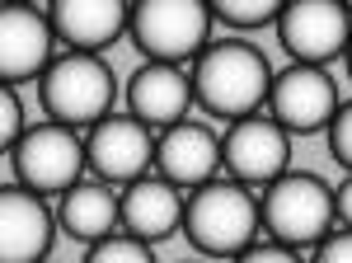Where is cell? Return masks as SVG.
<instances>
[{"label":"cell","instance_id":"obj_1","mask_svg":"<svg viewBox=\"0 0 352 263\" xmlns=\"http://www.w3.org/2000/svg\"><path fill=\"white\" fill-rule=\"evenodd\" d=\"M268 85H272L268 56L254 43H240V38L207 43L192 56V71H188L192 104H202L212 118H226V123L258 113L268 99Z\"/></svg>","mask_w":352,"mask_h":263},{"label":"cell","instance_id":"obj_2","mask_svg":"<svg viewBox=\"0 0 352 263\" xmlns=\"http://www.w3.org/2000/svg\"><path fill=\"white\" fill-rule=\"evenodd\" d=\"M179 231L188 235L192 249H202L212 259H235L244 244L258 240V198H254V188L217 174L207 184L188 188Z\"/></svg>","mask_w":352,"mask_h":263},{"label":"cell","instance_id":"obj_3","mask_svg":"<svg viewBox=\"0 0 352 263\" xmlns=\"http://www.w3.org/2000/svg\"><path fill=\"white\" fill-rule=\"evenodd\" d=\"M113 99H118V76L94 52H61L38 76V104L47 113V123H61L71 132L109 118Z\"/></svg>","mask_w":352,"mask_h":263},{"label":"cell","instance_id":"obj_4","mask_svg":"<svg viewBox=\"0 0 352 263\" xmlns=\"http://www.w3.org/2000/svg\"><path fill=\"white\" fill-rule=\"evenodd\" d=\"M258 231L287 249H315L333 231V193L320 174L287 169L258 193Z\"/></svg>","mask_w":352,"mask_h":263},{"label":"cell","instance_id":"obj_5","mask_svg":"<svg viewBox=\"0 0 352 263\" xmlns=\"http://www.w3.org/2000/svg\"><path fill=\"white\" fill-rule=\"evenodd\" d=\"M207 0H127V33L146 61H192L212 43Z\"/></svg>","mask_w":352,"mask_h":263},{"label":"cell","instance_id":"obj_6","mask_svg":"<svg viewBox=\"0 0 352 263\" xmlns=\"http://www.w3.org/2000/svg\"><path fill=\"white\" fill-rule=\"evenodd\" d=\"M10 165H14V184L19 188L38 193V198H56L85 174L80 132L61 127V123H33L14 136Z\"/></svg>","mask_w":352,"mask_h":263},{"label":"cell","instance_id":"obj_7","mask_svg":"<svg viewBox=\"0 0 352 263\" xmlns=\"http://www.w3.org/2000/svg\"><path fill=\"white\" fill-rule=\"evenodd\" d=\"M268 118L287 136H310V132H324L333 108L343 104L338 99V80L329 76L324 66H305V61H292L287 71H272L268 85Z\"/></svg>","mask_w":352,"mask_h":263},{"label":"cell","instance_id":"obj_8","mask_svg":"<svg viewBox=\"0 0 352 263\" xmlns=\"http://www.w3.org/2000/svg\"><path fill=\"white\" fill-rule=\"evenodd\" d=\"M272 24L282 52L305 66H329L352 38V14L338 0H287Z\"/></svg>","mask_w":352,"mask_h":263},{"label":"cell","instance_id":"obj_9","mask_svg":"<svg viewBox=\"0 0 352 263\" xmlns=\"http://www.w3.org/2000/svg\"><path fill=\"white\" fill-rule=\"evenodd\" d=\"M221 169L244 188H263L292 169V136L263 113L235 118L221 132Z\"/></svg>","mask_w":352,"mask_h":263},{"label":"cell","instance_id":"obj_10","mask_svg":"<svg viewBox=\"0 0 352 263\" xmlns=\"http://www.w3.org/2000/svg\"><path fill=\"white\" fill-rule=\"evenodd\" d=\"M85 146V169L109 188H127L132 179L151 174V156H155V132L141 127L136 118L127 113H109L99 118L89 136L80 141Z\"/></svg>","mask_w":352,"mask_h":263},{"label":"cell","instance_id":"obj_11","mask_svg":"<svg viewBox=\"0 0 352 263\" xmlns=\"http://www.w3.org/2000/svg\"><path fill=\"white\" fill-rule=\"evenodd\" d=\"M151 174H160L164 184L197 188L221 174V136L207 123H174L155 136V156H151Z\"/></svg>","mask_w":352,"mask_h":263},{"label":"cell","instance_id":"obj_12","mask_svg":"<svg viewBox=\"0 0 352 263\" xmlns=\"http://www.w3.org/2000/svg\"><path fill=\"white\" fill-rule=\"evenodd\" d=\"M52 43L66 52L104 56L127 33V0H52L47 5Z\"/></svg>","mask_w":352,"mask_h":263},{"label":"cell","instance_id":"obj_13","mask_svg":"<svg viewBox=\"0 0 352 263\" xmlns=\"http://www.w3.org/2000/svg\"><path fill=\"white\" fill-rule=\"evenodd\" d=\"M52 28L47 14H38L33 5H0V85H24L38 80L43 66L52 61Z\"/></svg>","mask_w":352,"mask_h":263},{"label":"cell","instance_id":"obj_14","mask_svg":"<svg viewBox=\"0 0 352 263\" xmlns=\"http://www.w3.org/2000/svg\"><path fill=\"white\" fill-rule=\"evenodd\" d=\"M192 108V90L184 66L169 61H141L127 80V118H136L141 127L164 132L174 123H184Z\"/></svg>","mask_w":352,"mask_h":263},{"label":"cell","instance_id":"obj_15","mask_svg":"<svg viewBox=\"0 0 352 263\" xmlns=\"http://www.w3.org/2000/svg\"><path fill=\"white\" fill-rule=\"evenodd\" d=\"M52 211L38 193L10 184L0 188V263H43L52 249Z\"/></svg>","mask_w":352,"mask_h":263},{"label":"cell","instance_id":"obj_16","mask_svg":"<svg viewBox=\"0 0 352 263\" xmlns=\"http://www.w3.org/2000/svg\"><path fill=\"white\" fill-rule=\"evenodd\" d=\"M179 221H184V193L174 184H164L160 174L132 179L118 198V226L132 240H146V244L169 240L179 231Z\"/></svg>","mask_w":352,"mask_h":263},{"label":"cell","instance_id":"obj_17","mask_svg":"<svg viewBox=\"0 0 352 263\" xmlns=\"http://www.w3.org/2000/svg\"><path fill=\"white\" fill-rule=\"evenodd\" d=\"M56 198H61V202H56V226L71 240L94 244V240H104V235L118 231V198H113L109 184H99V179H76L66 193H56Z\"/></svg>","mask_w":352,"mask_h":263},{"label":"cell","instance_id":"obj_18","mask_svg":"<svg viewBox=\"0 0 352 263\" xmlns=\"http://www.w3.org/2000/svg\"><path fill=\"white\" fill-rule=\"evenodd\" d=\"M287 0H207V10H212V19L230 28H263L277 19V10H282Z\"/></svg>","mask_w":352,"mask_h":263},{"label":"cell","instance_id":"obj_19","mask_svg":"<svg viewBox=\"0 0 352 263\" xmlns=\"http://www.w3.org/2000/svg\"><path fill=\"white\" fill-rule=\"evenodd\" d=\"M85 263H155V254H151L146 240H132V235H118V231H113V235L89 244Z\"/></svg>","mask_w":352,"mask_h":263},{"label":"cell","instance_id":"obj_20","mask_svg":"<svg viewBox=\"0 0 352 263\" xmlns=\"http://www.w3.org/2000/svg\"><path fill=\"white\" fill-rule=\"evenodd\" d=\"M324 132H329V156L352 174V99L333 108V118H329Z\"/></svg>","mask_w":352,"mask_h":263},{"label":"cell","instance_id":"obj_21","mask_svg":"<svg viewBox=\"0 0 352 263\" xmlns=\"http://www.w3.org/2000/svg\"><path fill=\"white\" fill-rule=\"evenodd\" d=\"M24 132V104L10 85H0V156L14 146V136Z\"/></svg>","mask_w":352,"mask_h":263},{"label":"cell","instance_id":"obj_22","mask_svg":"<svg viewBox=\"0 0 352 263\" xmlns=\"http://www.w3.org/2000/svg\"><path fill=\"white\" fill-rule=\"evenodd\" d=\"M230 263H305V259H300V249H287V244H277V240H268V244L254 240V244H244Z\"/></svg>","mask_w":352,"mask_h":263},{"label":"cell","instance_id":"obj_23","mask_svg":"<svg viewBox=\"0 0 352 263\" xmlns=\"http://www.w3.org/2000/svg\"><path fill=\"white\" fill-rule=\"evenodd\" d=\"M310 263H352V231H329L315 244V259Z\"/></svg>","mask_w":352,"mask_h":263},{"label":"cell","instance_id":"obj_24","mask_svg":"<svg viewBox=\"0 0 352 263\" xmlns=\"http://www.w3.org/2000/svg\"><path fill=\"white\" fill-rule=\"evenodd\" d=\"M329 193H333V221H343V231H352V174Z\"/></svg>","mask_w":352,"mask_h":263},{"label":"cell","instance_id":"obj_25","mask_svg":"<svg viewBox=\"0 0 352 263\" xmlns=\"http://www.w3.org/2000/svg\"><path fill=\"white\" fill-rule=\"evenodd\" d=\"M343 61H348V76H352V38H348V48H343Z\"/></svg>","mask_w":352,"mask_h":263},{"label":"cell","instance_id":"obj_26","mask_svg":"<svg viewBox=\"0 0 352 263\" xmlns=\"http://www.w3.org/2000/svg\"><path fill=\"white\" fill-rule=\"evenodd\" d=\"M338 5H343V10H348V14H352V0H338Z\"/></svg>","mask_w":352,"mask_h":263},{"label":"cell","instance_id":"obj_27","mask_svg":"<svg viewBox=\"0 0 352 263\" xmlns=\"http://www.w3.org/2000/svg\"><path fill=\"white\" fill-rule=\"evenodd\" d=\"M14 5H33V0H14Z\"/></svg>","mask_w":352,"mask_h":263}]
</instances>
